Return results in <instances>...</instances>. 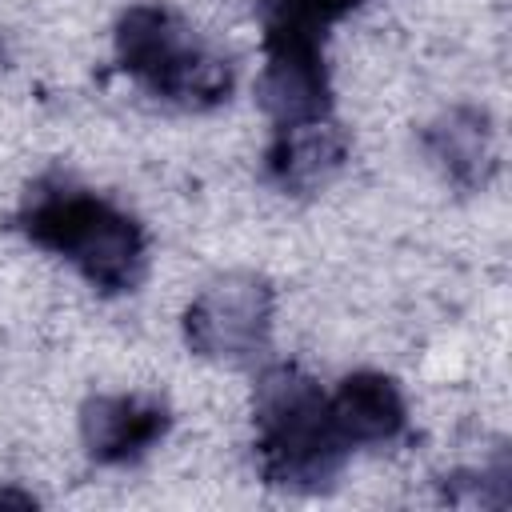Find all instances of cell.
<instances>
[{
  "label": "cell",
  "instance_id": "obj_1",
  "mask_svg": "<svg viewBox=\"0 0 512 512\" xmlns=\"http://www.w3.org/2000/svg\"><path fill=\"white\" fill-rule=\"evenodd\" d=\"M20 228L100 292H124L144 272V232L136 220L76 184H40L20 208Z\"/></svg>",
  "mask_w": 512,
  "mask_h": 512
},
{
  "label": "cell",
  "instance_id": "obj_2",
  "mask_svg": "<svg viewBox=\"0 0 512 512\" xmlns=\"http://www.w3.org/2000/svg\"><path fill=\"white\" fill-rule=\"evenodd\" d=\"M256 452L264 476L284 488H320L348 456L328 396L292 364L264 372L256 384Z\"/></svg>",
  "mask_w": 512,
  "mask_h": 512
},
{
  "label": "cell",
  "instance_id": "obj_3",
  "mask_svg": "<svg viewBox=\"0 0 512 512\" xmlns=\"http://www.w3.org/2000/svg\"><path fill=\"white\" fill-rule=\"evenodd\" d=\"M116 56L128 76L184 108L220 104L232 88L228 60L160 4H136L124 12L116 28Z\"/></svg>",
  "mask_w": 512,
  "mask_h": 512
},
{
  "label": "cell",
  "instance_id": "obj_4",
  "mask_svg": "<svg viewBox=\"0 0 512 512\" xmlns=\"http://www.w3.org/2000/svg\"><path fill=\"white\" fill-rule=\"evenodd\" d=\"M272 328V288L252 272L208 284L184 312V340L212 360H252Z\"/></svg>",
  "mask_w": 512,
  "mask_h": 512
},
{
  "label": "cell",
  "instance_id": "obj_5",
  "mask_svg": "<svg viewBox=\"0 0 512 512\" xmlns=\"http://www.w3.org/2000/svg\"><path fill=\"white\" fill-rule=\"evenodd\" d=\"M256 96H260V108L276 120V128L328 120L332 88H328L320 40L264 28V72H260Z\"/></svg>",
  "mask_w": 512,
  "mask_h": 512
},
{
  "label": "cell",
  "instance_id": "obj_6",
  "mask_svg": "<svg viewBox=\"0 0 512 512\" xmlns=\"http://www.w3.org/2000/svg\"><path fill=\"white\" fill-rule=\"evenodd\" d=\"M168 428V408L152 396H92L80 412V436L84 448L100 464H128L144 456Z\"/></svg>",
  "mask_w": 512,
  "mask_h": 512
},
{
  "label": "cell",
  "instance_id": "obj_7",
  "mask_svg": "<svg viewBox=\"0 0 512 512\" xmlns=\"http://www.w3.org/2000/svg\"><path fill=\"white\" fill-rule=\"evenodd\" d=\"M332 424L340 440L352 444H388L404 428V396L400 388L380 372H352L336 396H328Z\"/></svg>",
  "mask_w": 512,
  "mask_h": 512
},
{
  "label": "cell",
  "instance_id": "obj_8",
  "mask_svg": "<svg viewBox=\"0 0 512 512\" xmlns=\"http://www.w3.org/2000/svg\"><path fill=\"white\" fill-rule=\"evenodd\" d=\"M344 152L348 144L328 120L276 128V144L268 152V176L288 192H312L340 172Z\"/></svg>",
  "mask_w": 512,
  "mask_h": 512
},
{
  "label": "cell",
  "instance_id": "obj_9",
  "mask_svg": "<svg viewBox=\"0 0 512 512\" xmlns=\"http://www.w3.org/2000/svg\"><path fill=\"white\" fill-rule=\"evenodd\" d=\"M428 152L432 160L456 180V184H484L492 168V128L484 112L476 108H452L428 128Z\"/></svg>",
  "mask_w": 512,
  "mask_h": 512
},
{
  "label": "cell",
  "instance_id": "obj_10",
  "mask_svg": "<svg viewBox=\"0 0 512 512\" xmlns=\"http://www.w3.org/2000/svg\"><path fill=\"white\" fill-rule=\"evenodd\" d=\"M360 0H268V24L280 32H300V36H324L328 24L348 16Z\"/></svg>",
  "mask_w": 512,
  "mask_h": 512
}]
</instances>
